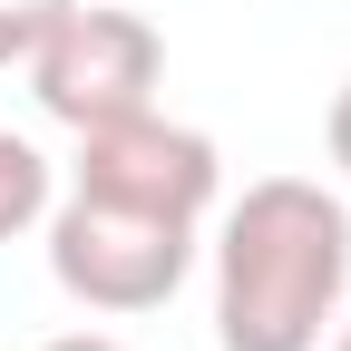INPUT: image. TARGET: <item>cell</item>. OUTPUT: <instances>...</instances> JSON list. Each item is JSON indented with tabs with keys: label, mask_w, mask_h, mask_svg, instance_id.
Returning a JSON list of instances; mask_svg holds the SVG:
<instances>
[{
	"label": "cell",
	"mask_w": 351,
	"mask_h": 351,
	"mask_svg": "<svg viewBox=\"0 0 351 351\" xmlns=\"http://www.w3.org/2000/svg\"><path fill=\"white\" fill-rule=\"evenodd\" d=\"M351 293V205L313 176H254L215 225V341L322 351Z\"/></svg>",
	"instance_id": "1"
},
{
	"label": "cell",
	"mask_w": 351,
	"mask_h": 351,
	"mask_svg": "<svg viewBox=\"0 0 351 351\" xmlns=\"http://www.w3.org/2000/svg\"><path fill=\"white\" fill-rule=\"evenodd\" d=\"M20 69H29V98L78 137V127H108V117H127V108H156L166 39H156L137 10H117V0H59Z\"/></svg>",
	"instance_id": "2"
},
{
	"label": "cell",
	"mask_w": 351,
	"mask_h": 351,
	"mask_svg": "<svg viewBox=\"0 0 351 351\" xmlns=\"http://www.w3.org/2000/svg\"><path fill=\"white\" fill-rule=\"evenodd\" d=\"M186 263H195V225H176V215H137L78 186L49 205V283L88 313H156L176 302Z\"/></svg>",
	"instance_id": "3"
},
{
	"label": "cell",
	"mask_w": 351,
	"mask_h": 351,
	"mask_svg": "<svg viewBox=\"0 0 351 351\" xmlns=\"http://www.w3.org/2000/svg\"><path fill=\"white\" fill-rule=\"evenodd\" d=\"M69 186H78V195H108V205H137V215L205 225L215 195H225V147H215L205 127L166 117V108H127V117H108V127H78Z\"/></svg>",
	"instance_id": "4"
},
{
	"label": "cell",
	"mask_w": 351,
	"mask_h": 351,
	"mask_svg": "<svg viewBox=\"0 0 351 351\" xmlns=\"http://www.w3.org/2000/svg\"><path fill=\"white\" fill-rule=\"evenodd\" d=\"M49 205H59V166L39 156L29 137H10V127H0V244L29 234V225H49Z\"/></svg>",
	"instance_id": "5"
},
{
	"label": "cell",
	"mask_w": 351,
	"mask_h": 351,
	"mask_svg": "<svg viewBox=\"0 0 351 351\" xmlns=\"http://www.w3.org/2000/svg\"><path fill=\"white\" fill-rule=\"evenodd\" d=\"M49 10H59V0H0V69L29 59V39L49 29Z\"/></svg>",
	"instance_id": "6"
},
{
	"label": "cell",
	"mask_w": 351,
	"mask_h": 351,
	"mask_svg": "<svg viewBox=\"0 0 351 351\" xmlns=\"http://www.w3.org/2000/svg\"><path fill=\"white\" fill-rule=\"evenodd\" d=\"M322 147H332V166H341V186H351V78L332 88V117H322Z\"/></svg>",
	"instance_id": "7"
},
{
	"label": "cell",
	"mask_w": 351,
	"mask_h": 351,
	"mask_svg": "<svg viewBox=\"0 0 351 351\" xmlns=\"http://www.w3.org/2000/svg\"><path fill=\"white\" fill-rule=\"evenodd\" d=\"M39 351H127L117 332H59V341H39Z\"/></svg>",
	"instance_id": "8"
},
{
	"label": "cell",
	"mask_w": 351,
	"mask_h": 351,
	"mask_svg": "<svg viewBox=\"0 0 351 351\" xmlns=\"http://www.w3.org/2000/svg\"><path fill=\"white\" fill-rule=\"evenodd\" d=\"M332 351H351V322H341V332H332Z\"/></svg>",
	"instance_id": "9"
}]
</instances>
